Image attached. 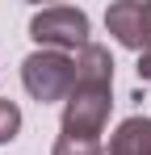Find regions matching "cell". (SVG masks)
<instances>
[{"mask_svg":"<svg viewBox=\"0 0 151 155\" xmlns=\"http://www.w3.org/2000/svg\"><path fill=\"white\" fill-rule=\"evenodd\" d=\"M109 155H151V117H126L109 138Z\"/></svg>","mask_w":151,"mask_h":155,"instance_id":"cell-5","label":"cell"},{"mask_svg":"<svg viewBox=\"0 0 151 155\" xmlns=\"http://www.w3.org/2000/svg\"><path fill=\"white\" fill-rule=\"evenodd\" d=\"M105 29L126 51H147V0H118L105 8Z\"/></svg>","mask_w":151,"mask_h":155,"instance_id":"cell-4","label":"cell"},{"mask_svg":"<svg viewBox=\"0 0 151 155\" xmlns=\"http://www.w3.org/2000/svg\"><path fill=\"white\" fill-rule=\"evenodd\" d=\"M109 109H113V54L101 42H88L76 54V84L63 101V138L101 143Z\"/></svg>","mask_w":151,"mask_h":155,"instance_id":"cell-1","label":"cell"},{"mask_svg":"<svg viewBox=\"0 0 151 155\" xmlns=\"http://www.w3.org/2000/svg\"><path fill=\"white\" fill-rule=\"evenodd\" d=\"M50 155H105V151H101V143H92V138H63L59 134V143H55Z\"/></svg>","mask_w":151,"mask_h":155,"instance_id":"cell-7","label":"cell"},{"mask_svg":"<svg viewBox=\"0 0 151 155\" xmlns=\"http://www.w3.org/2000/svg\"><path fill=\"white\" fill-rule=\"evenodd\" d=\"M29 38L38 42V51H84L88 46V13L84 8H67V4H55L29 17Z\"/></svg>","mask_w":151,"mask_h":155,"instance_id":"cell-3","label":"cell"},{"mask_svg":"<svg viewBox=\"0 0 151 155\" xmlns=\"http://www.w3.org/2000/svg\"><path fill=\"white\" fill-rule=\"evenodd\" d=\"M143 54H151V0H147V51Z\"/></svg>","mask_w":151,"mask_h":155,"instance_id":"cell-9","label":"cell"},{"mask_svg":"<svg viewBox=\"0 0 151 155\" xmlns=\"http://www.w3.org/2000/svg\"><path fill=\"white\" fill-rule=\"evenodd\" d=\"M134 71H139V80L151 84V54H139V67H134Z\"/></svg>","mask_w":151,"mask_h":155,"instance_id":"cell-8","label":"cell"},{"mask_svg":"<svg viewBox=\"0 0 151 155\" xmlns=\"http://www.w3.org/2000/svg\"><path fill=\"white\" fill-rule=\"evenodd\" d=\"M21 84L38 105L67 101V92L76 84V59H67L63 51H34L21 63Z\"/></svg>","mask_w":151,"mask_h":155,"instance_id":"cell-2","label":"cell"},{"mask_svg":"<svg viewBox=\"0 0 151 155\" xmlns=\"http://www.w3.org/2000/svg\"><path fill=\"white\" fill-rule=\"evenodd\" d=\"M17 130H21V109L8 101V97H0V147H4V143H13V138H17Z\"/></svg>","mask_w":151,"mask_h":155,"instance_id":"cell-6","label":"cell"}]
</instances>
